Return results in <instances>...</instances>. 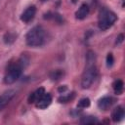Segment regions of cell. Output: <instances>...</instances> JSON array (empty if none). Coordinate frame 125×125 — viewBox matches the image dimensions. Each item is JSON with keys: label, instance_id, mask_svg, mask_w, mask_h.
Segmentation results:
<instances>
[{"label": "cell", "instance_id": "cell-1", "mask_svg": "<svg viewBox=\"0 0 125 125\" xmlns=\"http://www.w3.org/2000/svg\"><path fill=\"white\" fill-rule=\"evenodd\" d=\"M98 71L95 65V54L93 52H88L87 55V66L81 77V86L83 89H88L97 77Z\"/></svg>", "mask_w": 125, "mask_h": 125}, {"label": "cell", "instance_id": "cell-2", "mask_svg": "<svg viewBox=\"0 0 125 125\" xmlns=\"http://www.w3.org/2000/svg\"><path fill=\"white\" fill-rule=\"evenodd\" d=\"M25 42L30 47H40L45 42V30L42 26L32 27L25 36Z\"/></svg>", "mask_w": 125, "mask_h": 125}, {"label": "cell", "instance_id": "cell-3", "mask_svg": "<svg viewBox=\"0 0 125 125\" xmlns=\"http://www.w3.org/2000/svg\"><path fill=\"white\" fill-rule=\"evenodd\" d=\"M116 20L117 17L112 11L106 8H103L99 14V21H98L99 28L102 30H106L115 22Z\"/></svg>", "mask_w": 125, "mask_h": 125}, {"label": "cell", "instance_id": "cell-4", "mask_svg": "<svg viewBox=\"0 0 125 125\" xmlns=\"http://www.w3.org/2000/svg\"><path fill=\"white\" fill-rule=\"evenodd\" d=\"M23 62H24V59L21 58L19 60L17 63H14L9 67L4 78V81L6 84H13L21 77L22 73V68L24 67Z\"/></svg>", "mask_w": 125, "mask_h": 125}, {"label": "cell", "instance_id": "cell-5", "mask_svg": "<svg viewBox=\"0 0 125 125\" xmlns=\"http://www.w3.org/2000/svg\"><path fill=\"white\" fill-rule=\"evenodd\" d=\"M52 103V96L49 94V93H44L39 99L38 101L35 103L36 104V106L40 109H45L47 108Z\"/></svg>", "mask_w": 125, "mask_h": 125}, {"label": "cell", "instance_id": "cell-6", "mask_svg": "<svg viewBox=\"0 0 125 125\" xmlns=\"http://www.w3.org/2000/svg\"><path fill=\"white\" fill-rule=\"evenodd\" d=\"M35 14H36V8H35V6H29L21 15V21H23V22H29L30 21L33 20Z\"/></svg>", "mask_w": 125, "mask_h": 125}, {"label": "cell", "instance_id": "cell-7", "mask_svg": "<svg viewBox=\"0 0 125 125\" xmlns=\"http://www.w3.org/2000/svg\"><path fill=\"white\" fill-rule=\"evenodd\" d=\"M15 95H16V91L15 90H8L5 93H3L0 96V109L5 107L9 104V102L14 98Z\"/></svg>", "mask_w": 125, "mask_h": 125}, {"label": "cell", "instance_id": "cell-8", "mask_svg": "<svg viewBox=\"0 0 125 125\" xmlns=\"http://www.w3.org/2000/svg\"><path fill=\"white\" fill-rule=\"evenodd\" d=\"M112 104H113V99L111 97H103L102 99L99 100L98 106H99L100 109L106 110L111 106Z\"/></svg>", "mask_w": 125, "mask_h": 125}, {"label": "cell", "instance_id": "cell-9", "mask_svg": "<svg viewBox=\"0 0 125 125\" xmlns=\"http://www.w3.org/2000/svg\"><path fill=\"white\" fill-rule=\"evenodd\" d=\"M88 14H89V7H88L87 4L83 3V4L78 8V10L76 11L75 17H76V19H78V20H83V19H85V18L88 16Z\"/></svg>", "mask_w": 125, "mask_h": 125}, {"label": "cell", "instance_id": "cell-10", "mask_svg": "<svg viewBox=\"0 0 125 125\" xmlns=\"http://www.w3.org/2000/svg\"><path fill=\"white\" fill-rule=\"evenodd\" d=\"M124 117V109L121 105H118L117 107H115L113 110H112V113H111V118L114 122H118L120 121L121 119H123Z\"/></svg>", "mask_w": 125, "mask_h": 125}, {"label": "cell", "instance_id": "cell-11", "mask_svg": "<svg viewBox=\"0 0 125 125\" xmlns=\"http://www.w3.org/2000/svg\"><path fill=\"white\" fill-rule=\"evenodd\" d=\"M45 93V90L44 88H38L37 90H35L32 94H30V96L28 97V103L29 104H33V103H36L38 101V99Z\"/></svg>", "mask_w": 125, "mask_h": 125}, {"label": "cell", "instance_id": "cell-12", "mask_svg": "<svg viewBox=\"0 0 125 125\" xmlns=\"http://www.w3.org/2000/svg\"><path fill=\"white\" fill-rule=\"evenodd\" d=\"M123 86H124V84H123V81L122 80H120V79L115 80L113 82V84H112V87H113V90H114L115 94H117V95L122 94V92H123Z\"/></svg>", "mask_w": 125, "mask_h": 125}, {"label": "cell", "instance_id": "cell-13", "mask_svg": "<svg viewBox=\"0 0 125 125\" xmlns=\"http://www.w3.org/2000/svg\"><path fill=\"white\" fill-rule=\"evenodd\" d=\"M98 122H99V120L95 116H84L80 120V123H82V124H94V123H98Z\"/></svg>", "mask_w": 125, "mask_h": 125}, {"label": "cell", "instance_id": "cell-14", "mask_svg": "<svg viewBox=\"0 0 125 125\" xmlns=\"http://www.w3.org/2000/svg\"><path fill=\"white\" fill-rule=\"evenodd\" d=\"M16 37L17 35L15 33H11V32H7L5 35H4V42L6 44H12L14 43V41L16 40Z\"/></svg>", "mask_w": 125, "mask_h": 125}, {"label": "cell", "instance_id": "cell-15", "mask_svg": "<svg viewBox=\"0 0 125 125\" xmlns=\"http://www.w3.org/2000/svg\"><path fill=\"white\" fill-rule=\"evenodd\" d=\"M90 105V100L88 98H82L79 100L78 104H77V106L79 108H86Z\"/></svg>", "mask_w": 125, "mask_h": 125}, {"label": "cell", "instance_id": "cell-16", "mask_svg": "<svg viewBox=\"0 0 125 125\" xmlns=\"http://www.w3.org/2000/svg\"><path fill=\"white\" fill-rule=\"evenodd\" d=\"M73 97H74V94H73V93L68 94V95H62V97H60V98L58 99V101H59L60 103H67V102H69L70 100H72Z\"/></svg>", "mask_w": 125, "mask_h": 125}, {"label": "cell", "instance_id": "cell-17", "mask_svg": "<svg viewBox=\"0 0 125 125\" xmlns=\"http://www.w3.org/2000/svg\"><path fill=\"white\" fill-rule=\"evenodd\" d=\"M62 75H63V73H62V70H55L51 73V78L53 80H59V79L62 78Z\"/></svg>", "mask_w": 125, "mask_h": 125}, {"label": "cell", "instance_id": "cell-18", "mask_svg": "<svg viewBox=\"0 0 125 125\" xmlns=\"http://www.w3.org/2000/svg\"><path fill=\"white\" fill-rule=\"evenodd\" d=\"M113 62H114V59H113L112 54H107V56H106V66L107 67L112 66Z\"/></svg>", "mask_w": 125, "mask_h": 125}, {"label": "cell", "instance_id": "cell-19", "mask_svg": "<svg viewBox=\"0 0 125 125\" xmlns=\"http://www.w3.org/2000/svg\"><path fill=\"white\" fill-rule=\"evenodd\" d=\"M117 44H119V43H121L122 41H123V34H120L118 37H117Z\"/></svg>", "mask_w": 125, "mask_h": 125}, {"label": "cell", "instance_id": "cell-20", "mask_svg": "<svg viewBox=\"0 0 125 125\" xmlns=\"http://www.w3.org/2000/svg\"><path fill=\"white\" fill-rule=\"evenodd\" d=\"M66 89H67V88H66V86H63V87H60V88H59V92H62H62H64Z\"/></svg>", "mask_w": 125, "mask_h": 125}, {"label": "cell", "instance_id": "cell-21", "mask_svg": "<svg viewBox=\"0 0 125 125\" xmlns=\"http://www.w3.org/2000/svg\"><path fill=\"white\" fill-rule=\"evenodd\" d=\"M41 1H46V0H41Z\"/></svg>", "mask_w": 125, "mask_h": 125}]
</instances>
